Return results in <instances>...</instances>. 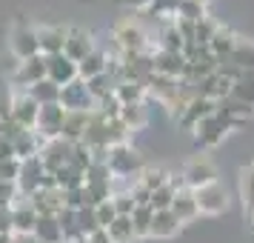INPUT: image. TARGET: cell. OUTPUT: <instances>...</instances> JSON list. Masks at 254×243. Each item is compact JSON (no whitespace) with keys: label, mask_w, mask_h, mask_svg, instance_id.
<instances>
[{"label":"cell","mask_w":254,"mask_h":243,"mask_svg":"<svg viewBox=\"0 0 254 243\" xmlns=\"http://www.w3.org/2000/svg\"><path fill=\"white\" fill-rule=\"evenodd\" d=\"M217 109L220 112H226V115L240 126V123H246V120H252L254 117V106H249V103H243V100H237V97H226V100H220L217 103Z\"/></svg>","instance_id":"cell-27"},{"label":"cell","mask_w":254,"mask_h":243,"mask_svg":"<svg viewBox=\"0 0 254 243\" xmlns=\"http://www.w3.org/2000/svg\"><path fill=\"white\" fill-rule=\"evenodd\" d=\"M26 94L40 106H49V103H60V86L52 83L49 78H43L40 83H35L32 89H26Z\"/></svg>","instance_id":"cell-26"},{"label":"cell","mask_w":254,"mask_h":243,"mask_svg":"<svg viewBox=\"0 0 254 243\" xmlns=\"http://www.w3.org/2000/svg\"><path fill=\"white\" fill-rule=\"evenodd\" d=\"M12 106H14V89L9 83L0 81V120L12 117Z\"/></svg>","instance_id":"cell-43"},{"label":"cell","mask_w":254,"mask_h":243,"mask_svg":"<svg viewBox=\"0 0 254 243\" xmlns=\"http://www.w3.org/2000/svg\"><path fill=\"white\" fill-rule=\"evenodd\" d=\"M180 180H183L186 189L197 192V189H203V186L217 183V169H214V163L208 161L206 155H197V158H191V161L183 166Z\"/></svg>","instance_id":"cell-4"},{"label":"cell","mask_w":254,"mask_h":243,"mask_svg":"<svg viewBox=\"0 0 254 243\" xmlns=\"http://www.w3.org/2000/svg\"><path fill=\"white\" fill-rule=\"evenodd\" d=\"M194 3H203V6H208V0H194Z\"/></svg>","instance_id":"cell-51"},{"label":"cell","mask_w":254,"mask_h":243,"mask_svg":"<svg viewBox=\"0 0 254 243\" xmlns=\"http://www.w3.org/2000/svg\"><path fill=\"white\" fill-rule=\"evenodd\" d=\"M94 37L86 32V29H66V46H63V55L74 63H80L83 58H89L94 52Z\"/></svg>","instance_id":"cell-12"},{"label":"cell","mask_w":254,"mask_h":243,"mask_svg":"<svg viewBox=\"0 0 254 243\" xmlns=\"http://www.w3.org/2000/svg\"><path fill=\"white\" fill-rule=\"evenodd\" d=\"M60 106H63L66 112H94V109H97V100L92 97L86 81L77 78L74 83H69V86L60 89Z\"/></svg>","instance_id":"cell-6"},{"label":"cell","mask_w":254,"mask_h":243,"mask_svg":"<svg viewBox=\"0 0 254 243\" xmlns=\"http://www.w3.org/2000/svg\"><path fill=\"white\" fill-rule=\"evenodd\" d=\"M151 220H154V209L151 206H137L131 212V223H134V232H137V241L140 238H149Z\"/></svg>","instance_id":"cell-34"},{"label":"cell","mask_w":254,"mask_h":243,"mask_svg":"<svg viewBox=\"0 0 254 243\" xmlns=\"http://www.w3.org/2000/svg\"><path fill=\"white\" fill-rule=\"evenodd\" d=\"M106 166L115 177H140L143 169H146V161L137 149H131L128 143H120V146H112L109 149V158H106Z\"/></svg>","instance_id":"cell-3"},{"label":"cell","mask_w":254,"mask_h":243,"mask_svg":"<svg viewBox=\"0 0 254 243\" xmlns=\"http://www.w3.org/2000/svg\"><path fill=\"white\" fill-rule=\"evenodd\" d=\"M12 241V235H0V243H9Z\"/></svg>","instance_id":"cell-50"},{"label":"cell","mask_w":254,"mask_h":243,"mask_svg":"<svg viewBox=\"0 0 254 243\" xmlns=\"http://www.w3.org/2000/svg\"><path fill=\"white\" fill-rule=\"evenodd\" d=\"M237 43H240V37L234 35L231 29L220 26L217 32H214V37H211V43H208V52H211L217 60H229L231 52L237 49Z\"/></svg>","instance_id":"cell-22"},{"label":"cell","mask_w":254,"mask_h":243,"mask_svg":"<svg viewBox=\"0 0 254 243\" xmlns=\"http://www.w3.org/2000/svg\"><path fill=\"white\" fill-rule=\"evenodd\" d=\"M29 203L35 206L37 215H58L66 209V192L63 189H37L35 195H29Z\"/></svg>","instance_id":"cell-14"},{"label":"cell","mask_w":254,"mask_h":243,"mask_svg":"<svg viewBox=\"0 0 254 243\" xmlns=\"http://www.w3.org/2000/svg\"><path fill=\"white\" fill-rule=\"evenodd\" d=\"M55 180H58V189L63 192H74V189H80L86 183V174L80 169H74V166H63L58 174H55Z\"/></svg>","instance_id":"cell-32"},{"label":"cell","mask_w":254,"mask_h":243,"mask_svg":"<svg viewBox=\"0 0 254 243\" xmlns=\"http://www.w3.org/2000/svg\"><path fill=\"white\" fill-rule=\"evenodd\" d=\"M106 235L112 238V243H134L137 241V232H134V223H131V215L123 218V215H117V220L106 229Z\"/></svg>","instance_id":"cell-29"},{"label":"cell","mask_w":254,"mask_h":243,"mask_svg":"<svg viewBox=\"0 0 254 243\" xmlns=\"http://www.w3.org/2000/svg\"><path fill=\"white\" fill-rule=\"evenodd\" d=\"M17 174H20V161H0V180L3 183H17Z\"/></svg>","instance_id":"cell-46"},{"label":"cell","mask_w":254,"mask_h":243,"mask_svg":"<svg viewBox=\"0 0 254 243\" xmlns=\"http://www.w3.org/2000/svg\"><path fill=\"white\" fill-rule=\"evenodd\" d=\"M229 60H231V63H237L240 69H254V43L240 37V43H237V49L231 52Z\"/></svg>","instance_id":"cell-36"},{"label":"cell","mask_w":254,"mask_h":243,"mask_svg":"<svg viewBox=\"0 0 254 243\" xmlns=\"http://www.w3.org/2000/svg\"><path fill=\"white\" fill-rule=\"evenodd\" d=\"M157 49H163V52H183L186 49V40H183V35L177 32L174 20L160 29V35H157Z\"/></svg>","instance_id":"cell-30"},{"label":"cell","mask_w":254,"mask_h":243,"mask_svg":"<svg viewBox=\"0 0 254 243\" xmlns=\"http://www.w3.org/2000/svg\"><path fill=\"white\" fill-rule=\"evenodd\" d=\"M112 206H115L117 215H123V218H128L134 209H137V203H134V197H131V192H115L112 195Z\"/></svg>","instance_id":"cell-42"},{"label":"cell","mask_w":254,"mask_h":243,"mask_svg":"<svg viewBox=\"0 0 254 243\" xmlns=\"http://www.w3.org/2000/svg\"><path fill=\"white\" fill-rule=\"evenodd\" d=\"M94 212H97V223H100V229H109V226L117 220V212H115V206H112V200H106V203H100V206H94Z\"/></svg>","instance_id":"cell-45"},{"label":"cell","mask_w":254,"mask_h":243,"mask_svg":"<svg viewBox=\"0 0 254 243\" xmlns=\"http://www.w3.org/2000/svg\"><path fill=\"white\" fill-rule=\"evenodd\" d=\"M9 49L17 60H29L40 55V40H37V29L29 23H17L12 29V40H9Z\"/></svg>","instance_id":"cell-7"},{"label":"cell","mask_w":254,"mask_h":243,"mask_svg":"<svg viewBox=\"0 0 254 243\" xmlns=\"http://www.w3.org/2000/svg\"><path fill=\"white\" fill-rule=\"evenodd\" d=\"M89 115H92V112H66L60 138L69 140V143H80L83 135H86V126H89Z\"/></svg>","instance_id":"cell-23"},{"label":"cell","mask_w":254,"mask_h":243,"mask_svg":"<svg viewBox=\"0 0 254 243\" xmlns=\"http://www.w3.org/2000/svg\"><path fill=\"white\" fill-rule=\"evenodd\" d=\"M137 183H143L149 192H157L160 186L169 183V174L163 172V169H143V174L137 177Z\"/></svg>","instance_id":"cell-39"},{"label":"cell","mask_w":254,"mask_h":243,"mask_svg":"<svg viewBox=\"0 0 254 243\" xmlns=\"http://www.w3.org/2000/svg\"><path fill=\"white\" fill-rule=\"evenodd\" d=\"M37 40H40V55H43V58L63 55L66 29H60V26H40V29H37Z\"/></svg>","instance_id":"cell-19"},{"label":"cell","mask_w":254,"mask_h":243,"mask_svg":"<svg viewBox=\"0 0 254 243\" xmlns=\"http://www.w3.org/2000/svg\"><path fill=\"white\" fill-rule=\"evenodd\" d=\"M123 3H128L131 9H140V12H146V9L151 6V0H123Z\"/></svg>","instance_id":"cell-49"},{"label":"cell","mask_w":254,"mask_h":243,"mask_svg":"<svg viewBox=\"0 0 254 243\" xmlns=\"http://www.w3.org/2000/svg\"><path fill=\"white\" fill-rule=\"evenodd\" d=\"M231 129H237V123H234L226 112H220V109H217L211 117L200 120V123L194 126V132H191V135H194V146H197V149H214V146L229 135Z\"/></svg>","instance_id":"cell-1"},{"label":"cell","mask_w":254,"mask_h":243,"mask_svg":"<svg viewBox=\"0 0 254 243\" xmlns=\"http://www.w3.org/2000/svg\"><path fill=\"white\" fill-rule=\"evenodd\" d=\"M9 215H12V235H32L37 226V215L35 206L29 203V197H17V203L9 209Z\"/></svg>","instance_id":"cell-13"},{"label":"cell","mask_w":254,"mask_h":243,"mask_svg":"<svg viewBox=\"0 0 254 243\" xmlns=\"http://www.w3.org/2000/svg\"><path fill=\"white\" fill-rule=\"evenodd\" d=\"M186 63L189 60L183 58V52H163V49L154 52V75L172 78V81H183Z\"/></svg>","instance_id":"cell-15"},{"label":"cell","mask_w":254,"mask_h":243,"mask_svg":"<svg viewBox=\"0 0 254 243\" xmlns=\"http://www.w3.org/2000/svg\"><path fill=\"white\" fill-rule=\"evenodd\" d=\"M46 78V58L43 55H35V58L29 60H17V66L12 72V83L17 89H32L35 83H40Z\"/></svg>","instance_id":"cell-8"},{"label":"cell","mask_w":254,"mask_h":243,"mask_svg":"<svg viewBox=\"0 0 254 243\" xmlns=\"http://www.w3.org/2000/svg\"><path fill=\"white\" fill-rule=\"evenodd\" d=\"M177 17H180V20H191V23H197V20L208 17V14H206V6H203V3L183 0V3H180V9H177Z\"/></svg>","instance_id":"cell-37"},{"label":"cell","mask_w":254,"mask_h":243,"mask_svg":"<svg viewBox=\"0 0 254 243\" xmlns=\"http://www.w3.org/2000/svg\"><path fill=\"white\" fill-rule=\"evenodd\" d=\"M32 238L40 243H63V229L58 223V215H40Z\"/></svg>","instance_id":"cell-24"},{"label":"cell","mask_w":254,"mask_h":243,"mask_svg":"<svg viewBox=\"0 0 254 243\" xmlns=\"http://www.w3.org/2000/svg\"><path fill=\"white\" fill-rule=\"evenodd\" d=\"M86 86H89V92H92V97L100 103V100H106V97H112L117 89L115 78L109 75V72H103V75H97L94 81H86Z\"/></svg>","instance_id":"cell-31"},{"label":"cell","mask_w":254,"mask_h":243,"mask_svg":"<svg viewBox=\"0 0 254 243\" xmlns=\"http://www.w3.org/2000/svg\"><path fill=\"white\" fill-rule=\"evenodd\" d=\"M0 161H14V146L6 138H0Z\"/></svg>","instance_id":"cell-47"},{"label":"cell","mask_w":254,"mask_h":243,"mask_svg":"<svg viewBox=\"0 0 254 243\" xmlns=\"http://www.w3.org/2000/svg\"><path fill=\"white\" fill-rule=\"evenodd\" d=\"M231 97H237L243 103L254 106V78H240V81L231 86Z\"/></svg>","instance_id":"cell-40"},{"label":"cell","mask_w":254,"mask_h":243,"mask_svg":"<svg viewBox=\"0 0 254 243\" xmlns=\"http://www.w3.org/2000/svg\"><path fill=\"white\" fill-rule=\"evenodd\" d=\"M115 97L120 100V106H128V103H143V97H146V89L140 86V83H120L115 89Z\"/></svg>","instance_id":"cell-33"},{"label":"cell","mask_w":254,"mask_h":243,"mask_svg":"<svg viewBox=\"0 0 254 243\" xmlns=\"http://www.w3.org/2000/svg\"><path fill=\"white\" fill-rule=\"evenodd\" d=\"M194 197H197V206H200V215H223L229 209V192H226V186H220V180L197 189Z\"/></svg>","instance_id":"cell-9"},{"label":"cell","mask_w":254,"mask_h":243,"mask_svg":"<svg viewBox=\"0 0 254 243\" xmlns=\"http://www.w3.org/2000/svg\"><path fill=\"white\" fill-rule=\"evenodd\" d=\"M172 212L177 215V220L180 223H191V220L200 215V206H197V197L191 189H177V197H174V203H172Z\"/></svg>","instance_id":"cell-21"},{"label":"cell","mask_w":254,"mask_h":243,"mask_svg":"<svg viewBox=\"0 0 254 243\" xmlns=\"http://www.w3.org/2000/svg\"><path fill=\"white\" fill-rule=\"evenodd\" d=\"M217 29H220V23H217V20H211V17H203V20H197V29H194V43H200V46H208Z\"/></svg>","instance_id":"cell-38"},{"label":"cell","mask_w":254,"mask_h":243,"mask_svg":"<svg viewBox=\"0 0 254 243\" xmlns=\"http://www.w3.org/2000/svg\"><path fill=\"white\" fill-rule=\"evenodd\" d=\"M17 197H20L17 183H3V180H0V212L12 209L14 203H17Z\"/></svg>","instance_id":"cell-44"},{"label":"cell","mask_w":254,"mask_h":243,"mask_svg":"<svg viewBox=\"0 0 254 243\" xmlns=\"http://www.w3.org/2000/svg\"><path fill=\"white\" fill-rule=\"evenodd\" d=\"M63 120H66V109H63L60 103L40 106V115H37V126H35V132L40 135V138L55 140V138H60Z\"/></svg>","instance_id":"cell-10"},{"label":"cell","mask_w":254,"mask_h":243,"mask_svg":"<svg viewBox=\"0 0 254 243\" xmlns=\"http://www.w3.org/2000/svg\"><path fill=\"white\" fill-rule=\"evenodd\" d=\"M71 155H74V143L63 138H55V140H46V146L40 149V163H43V169L46 174H58L63 166H69L71 163Z\"/></svg>","instance_id":"cell-5"},{"label":"cell","mask_w":254,"mask_h":243,"mask_svg":"<svg viewBox=\"0 0 254 243\" xmlns=\"http://www.w3.org/2000/svg\"><path fill=\"white\" fill-rule=\"evenodd\" d=\"M112 40L120 52H131V55H143V52H151L149 49V35L140 23L137 17H123L120 23L115 26L112 32Z\"/></svg>","instance_id":"cell-2"},{"label":"cell","mask_w":254,"mask_h":243,"mask_svg":"<svg viewBox=\"0 0 254 243\" xmlns=\"http://www.w3.org/2000/svg\"><path fill=\"white\" fill-rule=\"evenodd\" d=\"M77 229H80L83 238H92L94 232H100V223H97V212H94V206L77 209Z\"/></svg>","instance_id":"cell-35"},{"label":"cell","mask_w":254,"mask_h":243,"mask_svg":"<svg viewBox=\"0 0 254 243\" xmlns=\"http://www.w3.org/2000/svg\"><path fill=\"white\" fill-rule=\"evenodd\" d=\"M180 220H177V215H174L172 209H166V212H154V220H151V232L149 238H157V241H169V238H174L177 232H180Z\"/></svg>","instance_id":"cell-20"},{"label":"cell","mask_w":254,"mask_h":243,"mask_svg":"<svg viewBox=\"0 0 254 243\" xmlns=\"http://www.w3.org/2000/svg\"><path fill=\"white\" fill-rule=\"evenodd\" d=\"M37 115H40V103H35L26 92H14V106H12V120L20 123L23 129L37 126Z\"/></svg>","instance_id":"cell-18"},{"label":"cell","mask_w":254,"mask_h":243,"mask_svg":"<svg viewBox=\"0 0 254 243\" xmlns=\"http://www.w3.org/2000/svg\"><path fill=\"white\" fill-rule=\"evenodd\" d=\"M217 112V100H208V97H194L191 103L186 106V112L177 117V123L186 129V132H194V126L200 120H206Z\"/></svg>","instance_id":"cell-17"},{"label":"cell","mask_w":254,"mask_h":243,"mask_svg":"<svg viewBox=\"0 0 254 243\" xmlns=\"http://www.w3.org/2000/svg\"><path fill=\"white\" fill-rule=\"evenodd\" d=\"M120 120L128 132H137L149 123V112H146V103H128L120 109Z\"/></svg>","instance_id":"cell-28"},{"label":"cell","mask_w":254,"mask_h":243,"mask_svg":"<svg viewBox=\"0 0 254 243\" xmlns=\"http://www.w3.org/2000/svg\"><path fill=\"white\" fill-rule=\"evenodd\" d=\"M46 78L52 83H58L60 89L69 86V83L77 81V63L69 60L66 55H55V58H46Z\"/></svg>","instance_id":"cell-16"},{"label":"cell","mask_w":254,"mask_h":243,"mask_svg":"<svg viewBox=\"0 0 254 243\" xmlns=\"http://www.w3.org/2000/svg\"><path fill=\"white\" fill-rule=\"evenodd\" d=\"M183 0H151V6L146 9V14H154V17H172L177 14Z\"/></svg>","instance_id":"cell-41"},{"label":"cell","mask_w":254,"mask_h":243,"mask_svg":"<svg viewBox=\"0 0 254 243\" xmlns=\"http://www.w3.org/2000/svg\"><path fill=\"white\" fill-rule=\"evenodd\" d=\"M43 177H46V169H43L40 158L20 161V174H17V189H20V195L23 197L35 195L37 189H40V183H43Z\"/></svg>","instance_id":"cell-11"},{"label":"cell","mask_w":254,"mask_h":243,"mask_svg":"<svg viewBox=\"0 0 254 243\" xmlns=\"http://www.w3.org/2000/svg\"><path fill=\"white\" fill-rule=\"evenodd\" d=\"M106 69H109V55L100 52V49H94L89 58H83L80 63H77V78H80V81H94V78L103 75Z\"/></svg>","instance_id":"cell-25"},{"label":"cell","mask_w":254,"mask_h":243,"mask_svg":"<svg viewBox=\"0 0 254 243\" xmlns=\"http://www.w3.org/2000/svg\"><path fill=\"white\" fill-rule=\"evenodd\" d=\"M86 243H112V238L106 235V229H100V232H94V235H92Z\"/></svg>","instance_id":"cell-48"}]
</instances>
